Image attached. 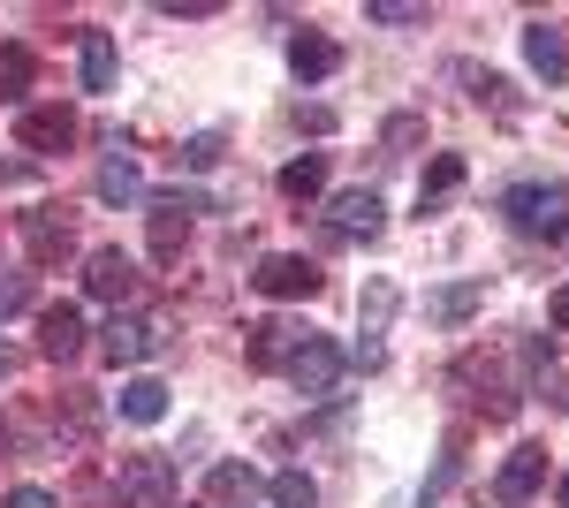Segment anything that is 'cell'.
Segmentation results:
<instances>
[{"instance_id": "cell-29", "label": "cell", "mask_w": 569, "mask_h": 508, "mask_svg": "<svg viewBox=\"0 0 569 508\" xmlns=\"http://www.w3.org/2000/svg\"><path fill=\"white\" fill-rule=\"evenodd\" d=\"M547 319H555V327H569V289H555V303H547Z\"/></svg>"}, {"instance_id": "cell-24", "label": "cell", "mask_w": 569, "mask_h": 508, "mask_svg": "<svg viewBox=\"0 0 569 508\" xmlns=\"http://www.w3.org/2000/svg\"><path fill=\"white\" fill-rule=\"evenodd\" d=\"M220 145H228L220 129H198V137L182 145V168H213V160H220Z\"/></svg>"}, {"instance_id": "cell-23", "label": "cell", "mask_w": 569, "mask_h": 508, "mask_svg": "<svg viewBox=\"0 0 569 508\" xmlns=\"http://www.w3.org/2000/svg\"><path fill=\"white\" fill-rule=\"evenodd\" d=\"M365 23H380V31H402V23H426V8H418V0H372V8H365Z\"/></svg>"}, {"instance_id": "cell-4", "label": "cell", "mask_w": 569, "mask_h": 508, "mask_svg": "<svg viewBox=\"0 0 569 508\" xmlns=\"http://www.w3.org/2000/svg\"><path fill=\"white\" fill-rule=\"evenodd\" d=\"M289 380H297V395H305V402H327V395L342 387V349H335V341H319V335H311L305 349L289 357Z\"/></svg>"}, {"instance_id": "cell-14", "label": "cell", "mask_w": 569, "mask_h": 508, "mask_svg": "<svg viewBox=\"0 0 569 508\" xmlns=\"http://www.w3.org/2000/svg\"><path fill=\"white\" fill-rule=\"evenodd\" d=\"M479 303H486V281H448V289L426 297V319H433V327H456V319H471Z\"/></svg>"}, {"instance_id": "cell-21", "label": "cell", "mask_w": 569, "mask_h": 508, "mask_svg": "<svg viewBox=\"0 0 569 508\" xmlns=\"http://www.w3.org/2000/svg\"><path fill=\"white\" fill-rule=\"evenodd\" d=\"M266 501H273V508H319V486H311L305 470H273Z\"/></svg>"}, {"instance_id": "cell-11", "label": "cell", "mask_w": 569, "mask_h": 508, "mask_svg": "<svg viewBox=\"0 0 569 508\" xmlns=\"http://www.w3.org/2000/svg\"><path fill=\"white\" fill-rule=\"evenodd\" d=\"M289 69H297L305 84H319V77L342 69V46L327 39V31H297V39H289Z\"/></svg>"}, {"instance_id": "cell-18", "label": "cell", "mask_w": 569, "mask_h": 508, "mask_svg": "<svg viewBox=\"0 0 569 508\" xmlns=\"http://www.w3.org/2000/svg\"><path fill=\"white\" fill-rule=\"evenodd\" d=\"M84 91H114V31H84Z\"/></svg>"}, {"instance_id": "cell-2", "label": "cell", "mask_w": 569, "mask_h": 508, "mask_svg": "<svg viewBox=\"0 0 569 508\" xmlns=\"http://www.w3.org/2000/svg\"><path fill=\"white\" fill-rule=\"evenodd\" d=\"M380 220H388L380 190H335V198H327V236H335V243H372Z\"/></svg>"}, {"instance_id": "cell-31", "label": "cell", "mask_w": 569, "mask_h": 508, "mask_svg": "<svg viewBox=\"0 0 569 508\" xmlns=\"http://www.w3.org/2000/svg\"><path fill=\"white\" fill-rule=\"evenodd\" d=\"M562 508H569V478H562Z\"/></svg>"}, {"instance_id": "cell-9", "label": "cell", "mask_w": 569, "mask_h": 508, "mask_svg": "<svg viewBox=\"0 0 569 508\" xmlns=\"http://www.w3.org/2000/svg\"><path fill=\"white\" fill-rule=\"evenodd\" d=\"M539 486H547V448H517V456L501 464V478H493V501H501V508H525Z\"/></svg>"}, {"instance_id": "cell-28", "label": "cell", "mask_w": 569, "mask_h": 508, "mask_svg": "<svg viewBox=\"0 0 569 508\" xmlns=\"http://www.w3.org/2000/svg\"><path fill=\"white\" fill-rule=\"evenodd\" d=\"M0 508H61V501H53L46 486H16V494H8V501H0Z\"/></svg>"}, {"instance_id": "cell-13", "label": "cell", "mask_w": 569, "mask_h": 508, "mask_svg": "<svg viewBox=\"0 0 569 508\" xmlns=\"http://www.w3.org/2000/svg\"><path fill=\"white\" fill-rule=\"evenodd\" d=\"M525 61L539 69V77H547V84H562V77H569V46H562V31H555V23H531V31H525Z\"/></svg>"}, {"instance_id": "cell-16", "label": "cell", "mask_w": 569, "mask_h": 508, "mask_svg": "<svg viewBox=\"0 0 569 508\" xmlns=\"http://www.w3.org/2000/svg\"><path fill=\"white\" fill-rule=\"evenodd\" d=\"M305 341H311V335L281 327V319H266V327H251V365H281V372H289V357H297Z\"/></svg>"}, {"instance_id": "cell-17", "label": "cell", "mask_w": 569, "mask_h": 508, "mask_svg": "<svg viewBox=\"0 0 569 508\" xmlns=\"http://www.w3.org/2000/svg\"><path fill=\"white\" fill-rule=\"evenodd\" d=\"M99 198H107V206H137V198H144V175H137L130 152H114V160L99 168Z\"/></svg>"}, {"instance_id": "cell-10", "label": "cell", "mask_w": 569, "mask_h": 508, "mask_svg": "<svg viewBox=\"0 0 569 508\" xmlns=\"http://www.w3.org/2000/svg\"><path fill=\"white\" fill-rule=\"evenodd\" d=\"M84 289H91L99 303H130V297H137V258H130V251H91Z\"/></svg>"}, {"instance_id": "cell-12", "label": "cell", "mask_w": 569, "mask_h": 508, "mask_svg": "<svg viewBox=\"0 0 569 508\" xmlns=\"http://www.w3.org/2000/svg\"><path fill=\"white\" fill-rule=\"evenodd\" d=\"M39 349L53 357V365L77 357V349H84V311H77V303H53V311L39 319Z\"/></svg>"}, {"instance_id": "cell-19", "label": "cell", "mask_w": 569, "mask_h": 508, "mask_svg": "<svg viewBox=\"0 0 569 508\" xmlns=\"http://www.w3.org/2000/svg\"><path fill=\"white\" fill-rule=\"evenodd\" d=\"M319 190H327V152H305L281 168V198H319Z\"/></svg>"}, {"instance_id": "cell-3", "label": "cell", "mask_w": 569, "mask_h": 508, "mask_svg": "<svg viewBox=\"0 0 569 508\" xmlns=\"http://www.w3.org/2000/svg\"><path fill=\"white\" fill-rule=\"evenodd\" d=\"M160 349H168V327H160V319H122V311H114L107 335H99V357H107V365H144V357H160Z\"/></svg>"}, {"instance_id": "cell-25", "label": "cell", "mask_w": 569, "mask_h": 508, "mask_svg": "<svg viewBox=\"0 0 569 508\" xmlns=\"http://www.w3.org/2000/svg\"><path fill=\"white\" fill-rule=\"evenodd\" d=\"M31 303V273H0V319Z\"/></svg>"}, {"instance_id": "cell-5", "label": "cell", "mask_w": 569, "mask_h": 508, "mask_svg": "<svg viewBox=\"0 0 569 508\" xmlns=\"http://www.w3.org/2000/svg\"><path fill=\"white\" fill-rule=\"evenodd\" d=\"M259 297H281V303H297V297H319V266L311 258H297V251H273V258H259Z\"/></svg>"}, {"instance_id": "cell-6", "label": "cell", "mask_w": 569, "mask_h": 508, "mask_svg": "<svg viewBox=\"0 0 569 508\" xmlns=\"http://www.w3.org/2000/svg\"><path fill=\"white\" fill-rule=\"evenodd\" d=\"M16 145L23 152H69L77 145V114L69 107H23L16 114Z\"/></svg>"}, {"instance_id": "cell-15", "label": "cell", "mask_w": 569, "mask_h": 508, "mask_svg": "<svg viewBox=\"0 0 569 508\" xmlns=\"http://www.w3.org/2000/svg\"><path fill=\"white\" fill-rule=\"evenodd\" d=\"M114 410H122L130 425H160V418H168V380H122Z\"/></svg>"}, {"instance_id": "cell-26", "label": "cell", "mask_w": 569, "mask_h": 508, "mask_svg": "<svg viewBox=\"0 0 569 508\" xmlns=\"http://www.w3.org/2000/svg\"><path fill=\"white\" fill-rule=\"evenodd\" d=\"M418 137H426V122H418V114H395V122H388V152H410Z\"/></svg>"}, {"instance_id": "cell-20", "label": "cell", "mask_w": 569, "mask_h": 508, "mask_svg": "<svg viewBox=\"0 0 569 508\" xmlns=\"http://www.w3.org/2000/svg\"><path fill=\"white\" fill-rule=\"evenodd\" d=\"M39 77V61H31V46H0V99H23Z\"/></svg>"}, {"instance_id": "cell-22", "label": "cell", "mask_w": 569, "mask_h": 508, "mask_svg": "<svg viewBox=\"0 0 569 508\" xmlns=\"http://www.w3.org/2000/svg\"><path fill=\"white\" fill-rule=\"evenodd\" d=\"M448 190H463V160H456V152H440L433 168H426V182H418V198H426V206H440Z\"/></svg>"}, {"instance_id": "cell-27", "label": "cell", "mask_w": 569, "mask_h": 508, "mask_svg": "<svg viewBox=\"0 0 569 508\" xmlns=\"http://www.w3.org/2000/svg\"><path fill=\"white\" fill-rule=\"evenodd\" d=\"M555 365V335H525V372H547Z\"/></svg>"}, {"instance_id": "cell-7", "label": "cell", "mask_w": 569, "mask_h": 508, "mask_svg": "<svg viewBox=\"0 0 569 508\" xmlns=\"http://www.w3.org/2000/svg\"><path fill=\"white\" fill-rule=\"evenodd\" d=\"M23 251H31V266H61V258L77 251V228H69V212H23Z\"/></svg>"}, {"instance_id": "cell-30", "label": "cell", "mask_w": 569, "mask_h": 508, "mask_svg": "<svg viewBox=\"0 0 569 508\" xmlns=\"http://www.w3.org/2000/svg\"><path fill=\"white\" fill-rule=\"evenodd\" d=\"M0 380H8V341H0Z\"/></svg>"}, {"instance_id": "cell-8", "label": "cell", "mask_w": 569, "mask_h": 508, "mask_svg": "<svg viewBox=\"0 0 569 508\" xmlns=\"http://www.w3.org/2000/svg\"><path fill=\"white\" fill-rule=\"evenodd\" d=\"M168 494H176V464H168V456H130V464H122V501L168 508Z\"/></svg>"}, {"instance_id": "cell-1", "label": "cell", "mask_w": 569, "mask_h": 508, "mask_svg": "<svg viewBox=\"0 0 569 508\" xmlns=\"http://www.w3.org/2000/svg\"><path fill=\"white\" fill-rule=\"evenodd\" d=\"M501 220H509L517 236L569 243V182H509V190H501Z\"/></svg>"}]
</instances>
